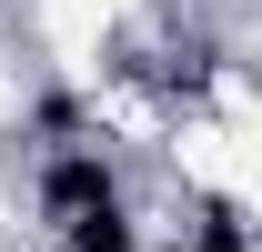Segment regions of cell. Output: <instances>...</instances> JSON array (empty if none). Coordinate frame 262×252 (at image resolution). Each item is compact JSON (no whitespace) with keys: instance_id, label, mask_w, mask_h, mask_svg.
I'll return each mask as SVG.
<instances>
[{"instance_id":"6da1fadb","label":"cell","mask_w":262,"mask_h":252,"mask_svg":"<svg viewBox=\"0 0 262 252\" xmlns=\"http://www.w3.org/2000/svg\"><path fill=\"white\" fill-rule=\"evenodd\" d=\"M202 252H252L242 242V212H232V202H202V232H192Z\"/></svg>"}]
</instances>
